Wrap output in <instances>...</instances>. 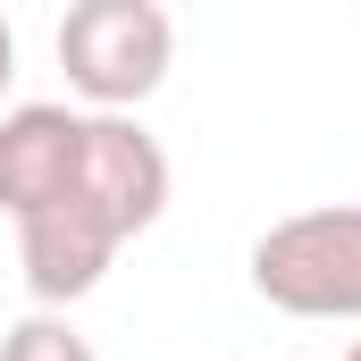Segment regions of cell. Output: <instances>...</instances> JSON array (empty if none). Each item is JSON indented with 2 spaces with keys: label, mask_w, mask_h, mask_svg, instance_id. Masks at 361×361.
<instances>
[{
  "label": "cell",
  "mask_w": 361,
  "mask_h": 361,
  "mask_svg": "<svg viewBox=\"0 0 361 361\" xmlns=\"http://www.w3.org/2000/svg\"><path fill=\"white\" fill-rule=\"evenodd\" d=\"M252 294L286 319H361V202L277 219L252 244Z\"/></svg>",
  "instance_id": "6da1fadb"
},
{
  "label": "cell",
  "mask_w": 361,
  "mask_h": 361,
  "mask_svg": "<svg viewBox=\"0 0 361 361\" xmlns=\"http://www.w3.org/2000/svg\"><path fill=\"white\" fill-rule=\"evenodd\" d=\"M177 25L160 0H68L59 17V68L92 109H135L169 85Z\"/></svg>",
  "instance_id": "7a4b0ae2"
},
{
  "label": "cell",
  "mask_w": 361,
  "mask_h": 361,
  "mask_svg": "<svg viewBox=\"0 0 361 361\" xmlns=\"http://www.w3.org/2000/svg\"><path fill=\"white\" fill-rule=\"evenodd\" d=\"M118 244H126V227L92 202L85 185H76L68 202H51V210L17 219V269H25V286H34L42 311L92 294V286L109 277V261H118Z\"/></svg>",
  "instance_id": "3957f363"
},
{
  "label": "cell",
  "mask_w": 361,
  "mask_h": 361,
  "mask_svg": "<svg viewBox=\"0 0 361 361\" xmlns=\"http://www.w3.org/2000/svg\"><path fill=\"white\" fill-rule=\"evenodd\" d=\"M85 177V109L68 101H17L0 118V210L34 219L51 202H68Z\"/></svg>",
  "instance_id": "277c9868"
},
{
  "label": "cell",
  "mask_w": 361,
  "mask_h": 361,
  "mask_svg": "<svg viewBox=\"0 0 361 361\" xmlns=\"http://www.w3.org/2000/svg\"><path fill=\"white\" fill-rule=\"evenodd\" d=\"M126 227V235H143L160 210H169V152L126 118V109H85V177H76Z\"/></svg>",
  "instance_id": "5b68a950"
},
{
  "label": "cell",
  "mask_w": 361,
  "mask_h": 361,
  "mask_svg": "<svg viewBox=\"0 0 361 361\" xmlns=\"http://www.w3.org/2000/svg\"><path fill=\"white\" fill-rule=\"evenodd\" d=\"M0 361H92V345L59 319V311H34V319H17V328L0 336Z\"/></svg>",
  "instance_id": "8992f818"
},
{
  "label": "cell",
  "mask_w": 361,
  "mask_h": 361,
  "mask_svg": "<svg viewBox=\"0 0 361 361\" xmlns=\"http://www.w3.org/2000/svg\"><path fill=\"white\" fill-rule=\"evenodd\" d=\"M8 76H17V34H8V8H0V92H8Z\"/></svg>",
  "instance_id": "52a82bcc"
},
{
  "label": "cell",
  "mask_w": 361,
  "mask_h": 361,
  "mask_svg": "<svg viewBox=\"0 0 361 361\" xmlns=\"http://www.w3.org/2000/svg\"><path fill=\"white\" fill-rule=\"evenodd\" d=\"M345 361H361V336H353V353H345Z\"/></svg>",
  "instance_id": "ba28073f"
}]
</instances>
